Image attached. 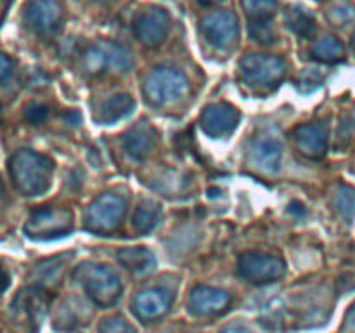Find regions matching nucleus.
<instances>
[{"instance_id":"1","label":"nucleus","mask_w":355,"mask_h":333,"mask_svg":"<svg viewBox=\"0 0 355 333\" xmlns=\"http://www.w3.org/2000/svg\"><path fill=\"white\" fill-rule=\"evenodd\" d=\"M54 162L49 156L35 151H17L9 162V173L12 184L26 196H38L51 186Z\"/></svg>"},{"instance_id":"2","label":"nucleus","mask_w":355,"mask_h":333,"mask_svg":"<svg viewBox=\"0 0 355 333\" xmlns=\"http://www.w3.org/2000/svg\"><path fill=\"white\" fill-rule=\"evenodd\" d=\"M189 92V80L180 69L162 68L153 69L144 82L146 99L155 106H166L184 99Z\"/></svg>"},{"instance_id":"3","label":"nucleus","mask_w":355,"mask_h":333,"mask_svg":"<svg viewBox=\"0 0 355 333\" xmlns=\"http://www.w3.org/2000/svg\"><path fill=\"white\" fill-rule=\"evenodd\" d=\"M82 287L85 288L90 300L99 307H111L121 295V280L111 267L103 264L80 267Z\"/></svg>"},{"instance_id":"4","label":"nucleus","mask_w":355,"mask_h":333,"mask_svg":"<svg viewBox=\"0 0 355 333\" xmlns=\"http://www.w3.org/2000/svg\"><path fill=\"white\" fill-rule=\"evenodd\" d=\"M125 208L127 201L120 194H101L87 207L85 219H83L85 229L94 234H111L120 228Z\"/></svg>"},{"instance_id":"5","label":"nucleus","mask_w":355,"mask_h":333,"mask_svg":"<svg viewBox=\"0 0 355 333\" xmlns=\"http://www.w3.org/2000/svg\"><path fill=\"white\" fill-rule=\"evenodd\" d=\"M241 78L252 89L270 90L279 85L286 73V62L277 56L252 54L239 62Z\"/></svg>"},{"instance_id":"6","label":"nucleus","mask_w":355,"mask_h":333,"mask_svg":"<svg viewBox=\"0 0 355 333\" xmlns=\"http://www.w3.org/2000/svg\"><path fill=\"white\" fill-rule=\"evenodd\" d=\"M134 65L132 52L113 42H99L87 49L83 56V68L90 75H110L128 71Z\"/></svg>"},{"instance_id":"7","label":"nucleus","mask_w":355,"mask_h":333,"mask_svg":"<svg viewBox=\"0 0 355 333\" xmlns=\"http://www.w3.org/2000/svg\"><path fill=\"white\" fill-rule=\"evenodd\" d=\"M73 214L66 208H40L35 210L24 225V232L33 239L61 238L71 231Z\"/></svg>"},{"instance_id":"8","label":"nucleus","mask_w":355,"mask_h":333,"mask_svg":"<svg viewBox=\"0 0 355 333\" xmlns=\"http://www.w3.org/2000/svg\"><path fill=\"white\" fill-rule=\"evenodd\" d=\"M238 273L252 284H269L284 276L286 266L279 257L252 252L239 257Z\"/></svg>"},{"instance_id":"9","label":"nucleus","mask_w":355,"mask_h":333,"mask_svg":"<svg viewBox=\"0 0 355 333\" xmlns=\"http://www.w3.org/2000/svg\"><path fill=\"white\" fill-rule=\"evenodd\" d=\"M205 40L215 49L227 51L238 44V19L231 12H215L201 21Z\"/></svg>"},{"instance_id":"10","label":"nucleus","mask_w":355,"mask_h":333,"mask_svg":"<svg viewBox=\"0 0 355 333\" xmlns=\"http://www.w3.org/2000/svg\"><path fill=\"white\" fill-rule=\"evenodd\" d=\"M173 298H175L173 291L166 288H149L135 295L132 309L142 323L158 321L170 311Z\"/></svg>"},{"instance_id":"11","label":"nucleus","mask_w":355,"mask_h":333,"mask_svg":"<svg viewBox=\"0 0 355 333\" xmlns=\"http://www.w3.org/2000/svg\"><path fill=\"white\" fill-rule=\"evenodd\" d=\"M200 123L205 134H208L210 137H227L238 128L239 111L229 103L210 104L208 108H205Z\"/></svg>"},{"instance_id":"12","label":"nucleus","mask_w":355,"mask_h":333,"mask_svg":"<svg viewBox=\"0 0 355 333\" xmlns=\"http://www.w3.org/2000/svg\"><path fill=\"white\" fill-rule=\"evenodd\" d=\"M231 295L210 287H196L189 295V311L196 316H217L231 307Z\"/></svg>"},{"instance_id":"13","label":"nucleus","mask_w":355,"mask_h":333,"mask_svg":"<svg viewBox=\"0 0 355 333\" xmlns=\"http://www.w3.org/2000/svg\"><path fill=\"white\" fill-rule=\"evenodd\" d=\"M135 35L144 45H159L168 33V14L162 9H149L135 19Z\"/></svg>"},{"instance_id":"14","label":"nucleus","mask_w":355,"mask_h":333,"mask_svg":"<svg viewBox=\"0 0 355 333\" xmlns=\"http://www.w3.org/2000/svg\"><path fill=\"white\" fill-rule=\"evenodd\" d=\"M61 19V7L55 0H33L26 9V23L40 35L54 33Z\"/></svg>"},{"instance_id":"15","label":"nucleus","mask_w":355,"mask_h":333,"mask_svg":"<svg viewBox=\"0 0 355 333\" xmlns=\"http://www.w3.org/2000/svg\"><path fill=\"white\" fill-rule=\"evenodd\" d=\"M297 148L307 158H322L328 151V128L322 123L300 125L291 132Z\"/></svg>"},{"instance_id":"16","label":"nucleus","mask_w":355,"mask_h":333,"mask_svg":"<svg viewBox=\"0 0 355 333\" xmlns=\"http://www.w3.org/2000/svg\"><path fill=\"white\" fill-rule=\"evenodd\" d=\"M253 162L266 172H277L281 165V156H283V146L276 137H260L252 146Z\"/></svg>"},{"instance_id":"17","label":"nucleus","mask_w":355,"mask_h":333,"mask_svg":"<svg viewBox=\"0 0 355 333\" xmlns=\"http://www.w3.org/2000/svg\"><path fill=\"white\" fill-rule=\"evenodd\" d=\"M123 146L128 155L134 156L135 160H144L155 146V135L151 128L135 127L125 135Z\"/></svg>"},{"instance_id":"18","label":"nucleus","mask_w":355,"mask_h":333,"mask_svg":"<svg viewBox=\"0 0 355 333\" xmlns=\"http://www.w3.org/2000/svg\"><path fill=\"white\" fill-rule=\"evenodd\" d=\"M132 110H134V99L127 96V94H118V96L110 97L101 106V111L96 117V120L101 121V123H113V121H118L120 118L127 117Z\"/></svg>"},{"instance_id":"19","label":"nucleus","mask_w":355,"mask_h":333,"mask_svg":"<svg viewBox=\"0 0 355 333\" xmlns=\"http://www.w3.org/2000/svg\"><path fill=\"white\" fill-rule=\"evenodd\" d=\"M118 260L132 273H144L155 266V255L148 248H125L118 253Z\"/></svg>"},{"instance_id":"20","label":"nucleus","mask_w":355,"mask_h":333,"mask_svg":"<svg viewBox=\"0 0 355 333\" xmlns=\"http://www.w3.org/2000/svg\"><path fill=\"white\" fill-rule=\"evenodd\" d=\"M343 54H345V49H343V44L333 35H326L322 37L318 44L312 47V58L315 61L321 62H340L343 61Z\"/></svg>"},{"instance_id":"21","label":"nucleus","mask_w":355,"mask_h":333,"mask_svg":"<svg viewBox=\"0 0 355 333\" xmlns=\"http://www.w3.org/2000/svg\"><path fill=\"white\" fill-rule=\"evenodd\" d=\"M286 24L290 26L291 31H295L300 37L307 38L311 37L315 31V19L309 10H305L304 7L293 6L288 7L286 10Z\"/></svg>"},{"instance_id":"22","label":"nucleus","mask_w":355,"mask_h":333,"mask_svg":"<svg viewBox=\"0 0 355 333\" xmlns=\"http://www.w3.org/2000/svg\"><path fill=\"white\" fill-rule=\"evenodd\" d=\"M159 219H162V208H159V205L153 203V201H144L137 208V212H135L134 225L139 232L146 234V232L153 231L158 225Z\"/></svg>"},{"instance_id":"23","label":"nucleus","mask_w":355,"mask_h":333,"mask_svg":"<svg viewBox=\"0 0 355 333\" xmlns=\"http://www.w3.org/2000/svg\"><path fill=\"white\" fill-rule=\"evenodd\" d=\"M277 0H243V9L248 14L250 23H270Z\"/></svg>"},{"instance_id":"24","label":"nucleus","mask_w":355,"mask_h":333,"mask_svg":"<svg viewBox=\"0 0 355 333\" xmlns=\"http://www.w3.org/2000/svg\"><path fill=\"white\" fill-rule=\"evenodd\" d=\"M335 207L343 217L350 219L355 215V189L354 187L343 186L336 191Z\"/></svg>"},{"instance_id":"25","label":"nucleus","mask_w":355,"mask_h":333,"mask_svg":"<svg viewBox=\"0 0 355 333\" xmlns=\"http://www.w3.org/2000/svg\"><path fill=\"white\" fill-rule=\"evenodd\" d=\"M329 19L336 24H349L355 19V7L350 2L336 3L329 12Z\"/></svg>"},{"instance_id":"26","label":"nucleus","mask_w":355,"mask_h":333,"mask_svg":"<svg viewBox=\"0 0 355 333\" xmlns=\"http://www.w3.org/2000/svg\"><path fill=\"white\" fill-rule=\"evenodd\" d=\"M99 333H135V328L123 318H107L101 323Z\"/></svg>"},{"instance_id":"27","label":"nucleus","mask_w":355,"mask_h":333,"mask_svg":"<svg viewBox=\"0 0 355 333\" xmlns=\"http://www.w3.org/2000/svg\"><path fill=\"white\" fill-rule=\"evenodd\" d=\"M49 108L45 104L33 103L26 108V120L31 121V123H40L47 118Z\"/></svg>"},{"instance_id":"28","label":"nucleus","mask_w":355,"mask_h":333,"mask_svg":"<svg viewBox=\"0 0 355 333\" xmlns=\"http://www.w3.org/2000/svg\"><path fill=\"white\" fill-rule=\"evenodd\" d=\"M321 76H319V73L312 71V69H309V71H305L304 75H302V83H304V90H312V87L314 89H318L319 85H321Z\"/></svg>"},{"instance_id":"29","label":"nucleus","mask_w":355,"mask_h":333,"mask_svg":"<svg viewBox=\"0 0 355 333\" xmlns=\"http://www.w3.org/2000/svg\"><path fill=\"white\" fill-rule=\"evenodd\" d=\"M347 321H345V326L347 328H350V330H355V305L352 309H350L349 312H347Z\"/></svg>"},{"instance_id":"30","label":"nucleus","mask_w":355,"mask_h":333,"mask_svg":"<svg viewBox=\"0 0 355 333\" xmlns=\"http://www.w3.org/2000/svg\"><path fill=\"white\" fill-rule=\"evenodd\" d=\"M290 212H293V214H298V215H304L305 207L302 203H298V201H293V203L290 205Z\"/></svg>"},{"instance_id":"31","label":"nucleus","mask_w":355,"mask_h":333,"mask_svg":"<svg viewBox=\"0 0 355 333\" xmlns=\"http://www.w3.org/2000/svg\"><path fill=\"white\" fill-rule=\"evenodd\" d=\"M201 3H205V6H214V3L217 2H224V0H200Z\"/></svg>"},{"instance_id":"32","label":"nucleus","mask_w":355,"mask_h":333,"mask_svg":"<svg viewBox=\"0 0 355 333\" xmlns=\"http://www.w3.org/2000/svg\"><path fill=\"white\" fill-rule=\"evenodd\" d=\"M222 333H245V332H241V330H225V332Z\"/></svg>"}]
</instances>
